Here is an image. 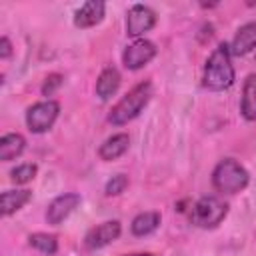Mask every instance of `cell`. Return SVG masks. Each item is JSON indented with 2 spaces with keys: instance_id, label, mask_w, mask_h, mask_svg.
Returning a JSON list of instances; mask_svg holds the SVG:
<instances>
[{
  "instance_id": "17",
  "label": "cell",
  "mask_w": 256,
  "mask_h": 256,
  "mask_svg": "<svg viewBox=\"0 0 256 256\" xmlns=\"http://www.w3.org/2000/svg\"><path fill=\"white\" fill-rule=\"evenodd\" d=\"M160 220H162L160 218V212H154V210L140 212V214H136L132 218L130 230H132L134 236H148V234H152L160 226Z\"/></svg>"
},
{
  "instance_id": "18",
  "label": "cell",
  "mask_w": 256,
  "mask_h": 256,
  "mask_svg": "<svg viewBox=\"0 0 256 256\" xmlns=\"http://www.w3.org/2000/svg\"><path fill=\"white\" fill-rule=\"evenodd\" d=\"M28 244L42 252L44 256H54L58 252V238L54 234H46V232H36L28 236Z\"/></svg>"
},
{
  "instance_id": "6",
  "label": "cell",
  "mask_w": 256,
  "mask_h": 256,
  "mask_svg": "<svg viewBox=\"0 0 256 256\" xmlns=\"http://www.w3.org/2000/svg\"><path fill=\"white\" fill-rule=\"evenodd\" d=\"M158 48L154 42L146 40V38H138L132 44H128L122 52V62L128 70H140L144 68L154 56H156Z\"/></svg>"
},
{
  "instance_id": "14",
  "label": "cell",
  "mask_w": 256,
  "mask_h": 256,
  "mask_svg": "<svg viewBox=\"0 0 256 256\" xmlns=\"http://www.w3.org/2000/svg\"><path fill=\"white\" fill-rule=\"evenodd\" d=\"M26 148V140L22 134L18 132H10V134H4L0 138V160L2 162H10L14 158H18Z\"/></svg>"
},
{
  "instance_id": "3",
  "label": "cell",
  "mask_w": 256,
  "mask_h": 256,
  "mask_svg": "<svg viewBox=\"0 0 256 256\" xmlns=\"http://www.w3.org/2000/svg\"><path fill=\"white\" fill-rule=\"evenodd\" d=\"M250 182L248 170L234 158H224L212 170V186L222 194H238Z\"/></svg>"
},
{
  "instance_id": "23",
  "label": "cell",
  "mask_w": 256,
  "mask_h": 256,
  "mask_svg": "<svg viewBox=\"0 0 256 256\" xmlns=\"http://www.w3.org/2000/svg\"><path fill=\"white\" fill-rule=\"evenodd\" d=\"M126 256H154L150 252H136V254H126Z\"/></svg>"
},
{
  "instance_id": "2",
  "label": "cell",
  "mask_w": 256,
  "mask_h": 256,
  "mask_svg": "<svg viewBox=\"0 0 256 256\" xmlns=\"http://www.w3.org/2000/svg\"><path fill=\"white\" fill-rule=\"evenodd\" d=\"M152 98V82L142 80L138 82L134 88H130L110 110L108 114V122L114 126H124L130 120H134L150 102Z\"/></svg>"
},
{
  "instance_id": "15",
  "label": "cell",
  "mask_w": 256,
  "mask_h": 256,
  "mask_svg": "<svg viewBox=\"0 0 256 256\" xmlns=\"http://www.w3.org/2000/svg\"><path fill=\"white\" fill-rule=\"evenodd\" d=\"M32 192L22 188V190H4L0 196L2 202V216H10L14 212H18L26 202H30Z\"/></svg>"
},
{
  "instance_id": "12",
  "label": "cell",
  "mask_w": 256,
  "mask_h": 256,
  "mask_svg": "<svg viewBox=\"0 0 256 256\" xmlns=\"http://www.w3.org/2000/svg\"><path fill=\"white\" fill-rule=\"evenodd\" d=\"M120 82H122V76H120L118 68H114V66L104 68V70L100 72L98 80H96V96H98L100 100L112 98V96L118 92Z\"/></svg>"
},
{
  "instance_id": "9",
  "label": "cell",
  "mask_w": 256,
  "mask_h": 256,
  "mask_svg": "<svg viewBox=\"0 0 256 256\" xmlns=\"http://www.w3.org/2000/svg\"><path fill=\"white\" fill-rule=\"evenodd\" d=\"M80 202H82V198L76 192H64V194L56 196L48 204V208H46V220H48V224H52V226L62 224L80 206Z\"/></svg>"
},
{
  "instance_id": "16",
  "label": "cell",
  "mask_w": 256,
  "mask_h": 256,
  "mask_svg": "<svg viewBox=\"0 0 256 256\" xmlns=\"http://www.w3.org/2000/svg\"><path fill=\"white\" fill-rule=\"evenodd\" d=\"M240 112L246 120H256V74H250L244 80Z\"/></svg>"
},
{
  "instance_id": "4",
  "label": "cell",
  "mask_w": 256,
  "mask_h": 256,
  "mask_svg": "<svg viewBox=\"0 0 256 256\" xmlns=\"http://www.w3.org/2000/svg\"><path fill=\"white\" fill-rule=\"evenodd\" d=\"M226 216L228 204L218 196H202L190 212V220L198 228H216Z\"/></svg>"
},
{
  "instance_id": "7",
  "label": "cell",
  "mask_w": 256,
  "mask_h": 256,
  "mask_svg": "<svg viewBox=\"0 0 256 256\" xmlns=\"http://www.w3.org/2000/svg\"><path fill=\"white\" fill-rule=\"evenodd\" d=\"M156 24V12L146 4H134L126 14V34L136 38L150 32Z\"/></svg>"
},
{
  "instance_id": "19",
  "label": "cell",
  "mask_w": 256,
  "mask_h": 256,
  "mask_svg": "<svg viewBox=\"0 0 256 256\" xmlns=\"http://www.w3.org/2000/svg\"><path fill=\"white\" fill-rule=\"evenodd\" d=\"M36 174H38V166L32 164V162H26V164L16 166V168L10 172V180H12L14 184H28L30 180H34Z\"/></svg>"
},
{
  "instance_id": "8",
  "label": "cell",
  "mask_w": 256,
  "mask_h": 256,
  "mask_svg": "<svg viewBox=\"0 0 256 256\" xmlns=\"http://www.w3.org/2000/svg\"><path fill=\"white\" fill-rule=\"evenodd\" d=\"M120 232H122V226L118 220H106L88 230V234L84 236V246L88 250H100V248L112 244L114 240H118Z\"/></svg>"
},
{
  "instance_id": "10",
  "label": "cell",
  "mask_w": 256,
  "mask_h": 256,
  "mask_svg": "<svg viewBox=\"0 0 256 256\" xmlns=\"http://www.w3.org/2000/svg\"><path fill=\"white\" fill-rule=\"evenodd\" d=\"M104 12H106V4L102 0H88L84 2L76 14H74V26L76 28H92L96 24H100L104 20Z\"/></svg>"
},
{
  "instance_id": "20",
  "label": "cell",
  "mask_w": 256,
  "mask_h": 256,
  "mask_svg": "<svg viewBox=\"0 0 256 256\" xmlns=\"http://www.w3.org/2000/svg\"><path fill=\"white\" fill-rule=\"evenodd\" d=\"M126 186H128V176L126 174H116L106 182L104 194L106 196H118V194H122L126 190Z\"/></svg>"
},
{
  "instance_id": "5",
  "label": "cell",
  "mask_w": 256,
  "mask_h": 256,
  "mask_svg": "<svg viewBox=\"0 0 256 256\" xmlns=\"http://www.w3.org/2000/svg\"><path fill=\"white\" fill-rule=\"evenodd\" d=\"M58 114L60 104L56 100H40L26 110V126L34 134H44L54 126Z\"/></svg>"
},
{
  "instance_id": "21",
  "label": "cell",
  "mask_w": 256,
  "mask_h": 256,
  "mask_svg": "<svg viewBox=\"0 0 256 256\" xmlns=\"http://www.w3.org/2000/svg\"><path fill=\"white\" fill-rule=\"evenodd\" d=\"M62 86V76L60 74H50L46 80H44V84H42V96H52L58 88ZM50 100V98H48Z\"/></svg>"
},
{
  "instance_id": "22",
  "label": "cell",
  "mask_w": 256,
  "mask_h": 256,
  "mask_svg": "<svg viewBox=\"0 0 256 256\" xmlns=\"http://www.w3.org/2000/svg\"><path fill=\"white\" fill-rule=\"evenodd\" d=\"M10 54H12V44L6 36H2L0 38V58L6 60V58H10Z\"/></svg>"
},
{
  "instance_id": "11",
  "label": "cell",
  "mask_w": 256,
  "mask_h": 256,
  "mask_svg": "<svg viewBox=\"0 0 256 256\" xmlns=\"http://www.w3.org/2000/svg\"><path fill=\"white\" fill-rule=\"evenodd\" d=\"M228 46H230V54L232 56L250 54L256 48V22H248V24L240 26Z\"/></svg>"
},
{
  "instance_id": "13",
  "label": "cell",
  "mask_w": 256,
  "mask_h": 256,
  "mask_svg": "<svg viewBox=\"0 0 256 256\" xmlns=\"http://www.w3.org/2000/svg\"><path fill=\"white\" fill-rule=\"evenodd\" d=\"M128 146H130L128 134L120 132V134H114V136H110V138H106V140L102 142V146L98 148V156H100L104 162H110V160H116V158H120L122 154H126Z\"/></svg>"
},
{
  "instance_id": "1",
  "label": "cell",
  "mask_w": 256,
  "mask_h": 256,
  "mask_svg": "<svg viewBox=\"0 0 256 256\" xmlns=\"http://www.w3.org/2000/svg\"><path fill=\"white\" fill-rule=\"evenodd\" d=\"M236 80V72L232 66V54L228 44H220L206 60L202 72V86L212 92L228 90Z\"/></svg>"
}]
</instances>
